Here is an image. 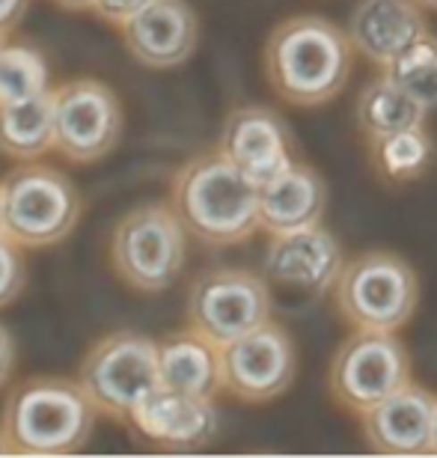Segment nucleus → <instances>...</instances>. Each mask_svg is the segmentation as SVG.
Here are the masks:
<instances>
[{"instance_id": "1a4fd4ad", "label": "nucleus", "mask_w": 437, "mask_h": 458, "mask_svg": "<svg viewBox=\"0 0 437 458\" xmlns=\"http://www.w3.org/2000/svg\"><path fill=\"white\" fill-rule=\"evenodd\" d=\"M188 327H194L217 345H230L239 336L271 322L274 298L271 280L250 268H208L188 286Z\"/></svg>"}, {"instance_id": "ddd939ff", "label": "nucleus", "mask_w": 437, "mask_h": 458, "mask_svg": "<svg viewBox=\"0 0 437 458\" xmlns=\"http://www.w3.org/2000/svg\"><path fill=\"white\" fill-rule=\"evenodd\" d=\"M217 149L259 188L295 164V137L286 119L265 105H241L226 114Z\"/></svg>"}, {"instance_id": "6e6552de", "label": "nucleus", "mask_w": 437, "mask_h": 458, "mask_svg": "<svg viewBox=\"0 0 437 458\" xmlns=\"http://www.w3.org/2000/svg\"><path fill=\"white\" fill-rule=\"evenodd\" d=\"M411 375V352L396 331H351L333 352L327 390L342 411L360 417L414 381Z\"/></svg>"}, {"instance_id": "a878e982", "label": "nucleus", "mask_w": 437, "mask_h": 458, "mask_svg": "<svg viewBox=\"0 0 437 458\" xmlns=\"http://www.w3.org/2000/svg\"><path fill=\"white\" fill-rule=\"evenodd\" d=\"M146 4H152V0H96L93 4V15L98 21L111 24V27H120L129 21L131 15H138Z\"/></svg>"}, {"instance_id": "0eeeda50", "label": "nucleus", "mask_w": 437, "mask_h": 458, "mask_svg": "<svg viewBox=\"0 0 437 458\" xmlns=\"http://www.w3.org/2000/svg\"><path fill=\"white\" fill-rule=\"evenodd\" d=\"M78 381L98 417L129 423L131 411L161 387L158 343L138 331H113L89 345L78 366Z\"/></svg>"}, {"instance_id": "2f4dec72", "label": "nucleus", "mask_w": 437, "mask_h": 458, "mask_svg": "<svg viewBox=\"0 0 437 458\" xmlns=\"http://www.w3.org/2000/svg\"><path fill=\"white\" fill-rule=\"evenodd\" d=\"M0 233H4V182H0Z\"/></svg>"}, {"instance_id": "c85d7f7f", "label": "nucleus", "mask_w": 437, "mask_h": 458, "mask_svg": "<svg viewBox=\"0 0 437 458\" xmlns=\"http://www.w3.org/2000/svg\"><path fill=\"white\" fill-rule=\"evenodd\" d=\"M54 6L66 9V13H93L96 0H51Z\"/></svg>"}, {"instance_id": "bb28decb", "label": "nucleus", "mask_w": 437, "mask_h": 458, "mask_svg": "<svg viewBox=\"0 0 437 458\" xmlns=\"http://www.w3.org/2000/svg\"><path fill=\"white\" fill-rule=\"evenodd\" d=\"M30 4L33 0H0V33L13 36L18 30V24L24 21Z\"/></svg>"}, {"instance_id": "9b49d317", "label": "nucleus", "mask_w": 437, "mask_h": 458, "mask_svg": "<svg viewBox=\"0 0 437 458\" xmlns=\"http://www.w3.org/2000/svg\"><path fill=\"white\" fill-rule=\"evenodd\" d=\"M223 393L244 405H265L295 384V340L274 318L221 348Z\"/></svg>"}, {"instance_id": "7c9ffc66", "label": "nucleus", "mask_w": 437, "mask_h": 458, "mask_svg": "<svg viewBox=\"0 0 437 458\" xmlns=\"http://www.w3.org/2000/svg\"><path fill=\"white\" fill-rule=\"evenodd\" d=\"M0 455H13V450H9V444H6V435H4V428H0Z\"/></svg>"}, {"instance_id": "7ed1b4c3", "label": "nucleus", "mask_w": 437, "mask_h": 458, "mask_svg": "<svg viewBox=\"0 0 437 458\" xmlns=\"http://www.w3.org/2000/svg\"><path fill=\"white\" fill-rule=\"evenodd\" d=\"M98 411L78 378L30 375L18 381L0 411L13 455H71L96 432Z\"/></svg>"}, {"instance_id": "f257e3e1", "label": "nucleus", "mask_w": 437, "mask_h": 458, "mask_svg": "<svg viewBox=\"0 0 437 458\" xmlns=\"http://www.w3.org/2000/svg\"><path fill=\"white\" fill-rule=\"evenodd\" d=\"M345 27L322 15H291L271 30L262 66L268 87L291 107H322L342 93L354 69Z\"/></svg>"}, {"instance_id": "4468645a", "label": "nucleus", "mask_w": 437, "mask_h": 458, "mask_svg": "<svg viewBox=\"0 0 437 458\" xmlns=\"http://www.w3.org/2000/svg\"><path fill=\"white\" fill-rule=\"evenodd\" d=\"M434 420L437 396L423 384L408 381L360 414V435L375 455H434Z\"/></svg>"}, {"instance_id": "f8f14e48", "label": "nucleus", "mask_w": 437, "mask_h": 458, "mask_svg": "<svg viewBox=\"0 0 437 458\" xmlns=\"http://www.w3.org/2000/svg\"><path fill=\"white\" fill-rule=\"evenodd\" d=\"M125 428L143 450L185 455L206 450L214 441L221 432V414L214 399L158 387L131 411Z\"/></svg>"}, {"instance_id": "39448f33", "label": "nucleus", "mask_w": 437, "mask_h": 458, "mask_svg": "<svg viewBox=\"0 0 437 458\" xmlns=\"http://www.w3.org/2000/svg\"><path fill=\"white\" fill-rule=\"evenodd\" d=\"M111 268L131 292L161 295L181 277L188 262V229L170 203H143L113 226Z\"/></svg>"}, {"instance_id": "aec40b11", "label": "nucleus", "mask_w": 437, "mask_h": 458, "mask_svg": "<svg viewBox=\"0 0 437 458\" xmlns=\"http://www.w3.org/2000/svg\"><path fill=\"white\" fill-rule=\"evenodd\" d=\"M366 143L369 167L381 179V185L387 188H402L411 185V182H420L437 158L434 137L425 128V123L384 137H372Z\"/></svg>"}, {"instance_id": "2eb2a0df", "label": "nucleus", "mask_w": 437, "mask_h": 458, "mask_svg": "<svg viewBox=\"0 0 437 458\" xmlns=\"http://www.w3.org/2000/svg\"><path fill=\"white\" fill-rule=\"evenodd\" d=\"M342 265L345 253L340 238L322 224L271 235L265 253H262V274L274 286L298 289L315 298L333 292Z\"/></svg>"}, {"instance_id": "4be33fe9", "label": "nucleus", "mask_w": 437, "mask_h": 458, "mask_svg": "<svg viewBox=\"0 0 437 458\" xmlns=\"http://www.w3.org/2000/svg\"><path fill=\"white\" fill-rule=\"evenodd\" d=\"M429 111L416 102L411 93H405L387 72H381L372 81H366L354 105V119H357V131L372 140V137H384L402 128L423 125Z\"/></svg>"}, {"instance_id": "72a5a7b5", "label": "nucleus", "mask_w": 437, "mask_h": 458, "mask_svg": "<svg viewBox=\"0 0 437 458\" xmlns=\"http://www.w3.org/2000/svg\"><path fill=\"white\" fill-rule=\"evenodd\" d=\"M434 455H437V420H434Z\"/></svg>"}, {"instance_id": "a211bd4d", "label": "nucleus", "mask_w": 437, "mask_h": 458, "mask_svg": "<svg viewBox=\"0 0 437 458\" xmlns=\"http://www.w3.org/2000/svg\"><path fill=\"white\" fill-rule=\"evenodd\" d=\"M327 212V185L322 173L309 164H291L277 179L259 188L262 233L280 235L322 224Z\"/></svg>"}, {"instance_id": "b1692460", "label": "nucleus", "mask_w": 437, "mask_h": 458, "mask_svg": "<svg viewBox=\"0 0 437 458\" xmlns=\"http://www.w3.org/2000/svg\"><path fill=\"white\" fill-rule=\"evenodd\" d=\"M381 72H387L425 111L437 107V36L425 33Z\"/></svg>"}, {"instance_id": "dca6fc26", "label": "nucleus", "mask_w": 437, "mask_h": 458, "mask_svg": "<svg viewBox=\"0 0 437 458\" xmlns=\"http://www.w3.org/2000/svg\"><path fill=\"white\" fill-rule=\"evenodd\" d=\"M131 60L146 69H176L197 54L199 18L188 0H152L120 27Z\"/></svg>"}, {"instance_id": "f03ea898", "label": "nucleus", "mask_w": 437, "mask_h": 458, "mask_svg": "<svg viewBox=\"0 0 437 458\" xmlns=\"http://www.w3.org/2000/svg\"><path fill=\"white\" fill-rule=\"evenodd\" d=\"M170 206L190 238L206 247H235L259 233V185L221 149L199 152L172 173Z\"/></svg>"}, {"instance_id": "6ab92c4d", "label": "nucleus", "mask_w": 437, "mask_h": 458, "mask_svg": "<svg viewBox=\"0 0 437 458\" xmlns=\"http://www.w3.org/2000/svg\"><path fill=\"white\" fill-rule=\"evenodd\" d=\"M161 387L190 393V396L217 399L223 393L221 345L194 327L176 331L158 343Z\"/></svg>"}, {"instance_id": "5701e85b", "label": "nucleus", "mask_w": 437, "mask_h": 458, "mask_svg": "<svg viewBox=\"0 0 437 458\" xmlns=\"http://www.w3.org/2000/svg\"><path fill=\"white\" fill-rule=\"evenodd\" d=\"M51 93V66L36 45L6 42L0 51V105Z\"/></svg>"}, {"instance_id": "423d86ee", "label": "nucleus", "mask_w": 437, "mask_h": 458, "mask_svg": "<svg viewBox=\"0 0 437 458\" xmlns=\"http://www.w3.org/2000/svg\"><path fill=\"white\" fill-rule=\"evenodd\" d=\"M84 212L75 182L45 161L15 164L4 179V233L24 250L54 247L75 233Z\"/></svg>"}, {"instance_id": "393cba45", "label": "nucleus", "mask_w": 437, "mask_h": 458, "mask_svg": "<svg viewBox=\"0 0 437 458\" xmlns=\"http://www.w3.org/2000/svg\"><path fill=\"white\" fill-rule=\"evenodd\" d=\"M24 286H27L24 247L15 244L6 233H0V310L15 304Z\"/></svg>"}, {"instance_id": "412c9836", "label": "nucleus", "mask_w": 437, "mask_h": 458, "mask_svg": "<svg viewBox=\"0 0 437 458\" xmlns=\"http://www.w3.org/2000/svg\"><path fill=\"white\" fill-rule=\"evenodd\" d=\"M54 152V89L15 105H0V155L9 161H42Z\"/></svg>"}, {"instance_id": "f3484780", "label": "nucleus", "mask_w": 437, "mask_h": 458, "mask_svg": "<svg viewBox=\"0 0 437 458\" xmlns=\"http://www.w3.org/2000/svg\"><path fill=\"white\" fill-rule=\"evenodd\" d=\"M345 30L351 36L354 51L384 69L429 33V21L425 9L414 0H360L351 9Z\"/></svg>"}, {"instance_id": "20e7f679", "label": "nucleus", "mask_w": 437, "mask_h": 458, "mask_svg": "<svg viewBox=\"0 0 437 458\" xmlns=\"http://www.w3.org/2000/svg\"><path fill=\"white\" fill-rule=\"evenodd\" d=\"M333 307L351 331H402L420 304L414 265L393 250H363L345 259L333 283Z\"/></svg>"}, {"instance_id": "c756f323", "label": "nucleus", "mask_w": 437, "mask_h": 458, "mask_svg": "<svg viewBox=\"0 0 437 458\" xmlns=\"http://www.w3.org/2000/svg\"><path fill=\"white\" fill-rule=\"evenodd\" d=\"M414 4H420L425 13H437V0H414Z\"/></svg>"}, {"instance_id": "473e14b6", "label": "nucleus", "mask_w": 437, "mask_h": 458, "mask_svg": "<svg viewBox=\"0 0 437 458\" xmlns=\"http://www.w3.org/2000/svg\"><path fill=\"white\" fill-rule=\"evenodd\" d=\"M9 42V36H4V33H0V51H4V45Z\"/></svg>"}, {"instance_id": "9d476101", "label": "nucleus", "mask_w": 437, "mask_h": 458, "mask_svg": "<svg viewBox=\"0 0 437 458\" xmlns=\"http://www.w3.org/2000/svg\"><path fill=\"white\" fill-rule=\"evenodd\" d=\"M120 96L98 78L54 87V152L66 164H96L122 140Z\"/></svg>"}, {"instance_id": "cd10ccee", "label": "nucleus", "mask_w": 437, "mask_h": 458, "mask_svg": "<svg viewBox=\"0 0 437 458\" xmlns=\"http://www.w3.org/2000/svg\"><path fill=\"white\" fill-rule=\"evenodd\" d=\"M15 340H13V334H9V327L0 322V387L4 384H9V378H13V372H15Z\"/></svg>"}]
</instances>
